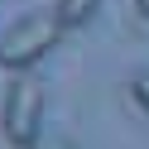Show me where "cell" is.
I'll list each match as a JSON object with an SVG mask.
<instances>
[{
  "instance_id": "cell-1",
  "label": "cell",
  "mask_w": 149,
  "mask_h": 149,
  "mask_svg": "<svg viewBox=\"0 0 149 149\" xmlns=\"http://www.w3.org/2000/svg\"><path fill=\"white\" fill-rule=\"evenodd\" d=\"M58 34H63V24L53 15H24L19 24H10V29L0 34V68L29 72L39 58H48V48L58 43Z\"/></svg>"
},
{
  "instance_id": "cell-2",
  "label": "cell",
  "mask_w": 149,
  "mask_h": 149,
  "mask_svg": "<svg viewBox=\"0 0 149 149\" xmlns=\"http://www.w3.org/2000/svg\"><path fill=\"white\" fill-rule=\"evenodd\" d=\"M39 125H43V87L29 72H15L10 91H5V106H0V130H5L10 144L34 149L39 144Z\"/></svg>"
},
{
  "instance_id": "cell-3",
  "label": "cell",
  "mask_w": 149,
  "mask_h": 149,
  "mask_svg": "<svg viewBox=\"0 0 149 149\" xmlns=\"http://www.w3.org/2000/svg\"><path fill=\"white\" fill-rule=\"evenodd\" d=\"M96 5L101 0H53V19H58L63 29H82V24H91Z\"/></svg>"
},
{
  "instance_id": "cell-4",
  "label": "cell",
  "mask_w": 149,
  "mask_h": 149,
  "mask_svg": "<svg viewBox=\"0 0 149 149\" xmlns=\"http://www.w3.org/2000/svg\"><path fill=\"white\" fill-rule=\"evenodd\" d=\"M130 91H135V101L144 106V116H149V72H135V82H130Z\"/></svg>"
},
{
  "instance_id": "cell-5",
  "label": "cell",
  "mask_w": 149,
  "mask_h": 149,
  "mask_svg": "<svg viewBox=\"0 0 149 149\" xmlns=\"http://www.w3.org/2000/svg\"><path fill=\"white\" fill-rule=\"evenodd\" d=\"M34 149H72V144H68L63 135H39V144H34Z\"/></svg>"
},
{
  "instance_id": "cell-6",
  "label": "cell",
  "mask_w": 149,
  "mask_h": 149,
  "mask_svg": "<svg viewBox=\"0 0 149 149\" xmlns=\"http://www.w3.org/2000/svg\"><path fill=\"white\" fill-rule=\"evenodd\" d=\"M135 10H139V15H144V19H149V0H135Z\"/></svg>"
}]
</instances>
